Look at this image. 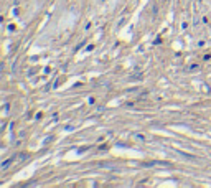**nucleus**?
Masks as SVG:
<instances>
[]
</instances>
